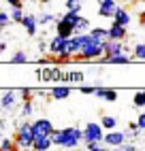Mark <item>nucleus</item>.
<instances>
[{
  "mask_svg": "<svg viewBox=\"0 0 145 151\" xmlns=\"http://www.w3.org/2000/svg\"><path fill=\"white\" fill-rule=\"evenodd\" d=\"M54 147V138H51V134H47V136H36L34 138V145H32V149H36V151H47V149H51Z\"/></svg>",
  "mask_w": 145,
  "mask_h": 151,
  "instance_id": "15",
  "label": "nucleus"
},
{
  "mask_svg": "<svg viewBox=\"0 0 145 151\" xmlns=\"http://www.w3.org/2000/svg\"><path fill=\"white\" fill-rule=\"evenodd\" d=\"M143 92H145V89H143Z\"/></svg>",
  "mask_w": 145,
  "mask_h": 151,
  "instance_id": "43",
  "label": "nucleus"
},
{
  "mask_svg": "<svg viewBox=\"0 0 145 151\" xmlns=\"http://www.w3.org/2000/svg\"><path fill=\"white\" fill-rule=\"evenodd\" d=\"M66 38H68V36H62V34H58V32H56V36L49 41V53H51V55H60L62 51H64Z\"/></svg>",
  "mask_w": 145,
  "mask_h": 151,
  "instance_id": "12",
  "label": "nucleus"
},
{
  "mask_svg": "<svg viewBox=\"0 0 145 151\" xmlns=\"http://www.w3.org/2000/svg\"><path fill=\"white\" fill-rule=\"evenodd\" d=\"M68 96H70V87H68V83L58 85V87L51 89V98H54V100H66Z\"/></svg>",
  "mask_w": 145,
  "mask_h": 151,
  "instance_id": "18",
  "label": "nucleus"
},
{
  "mask_svg": "<svg viewBox=\"0 0 145 151\" xmlns=\"http://www.w3.org/2000/svg\"><path fill=\"white\" fill-rule=\"evenodd\" d=\"M9 149H17L15 147V138L11 140V138H2L0 140V151H9Z\"/></svg>",
  "mask_w": 145,
  "mask_h": 151,
  "instance_id": "30",
  "label": "nucleus"
},
{
  "mask_svg": "<svg viewBox=\"0 0 145 151\" xmlns=\"http://www.w3.org/2000/svg\"><path fill=\"white\" fill-rule=\"evenodd\" d=\"M4 49H7V43L2 41V38H0V53H2V51H4Z\"/></svg>",
  "mask_w": 145,
  "mask_h": 151,
  "instance_id": "39",
  "label": "nucleus"
},
{
  "mask_svg": "<svg viewBox=\"0 0 145 151\" xmlns=\"http://www.w3.org/2000/svg\"><path fill=\"white\" fill-rule=\"evenodd\" d=\"M105 55V43L102 41H96V38H92L90 43H86L83 47L79 49L77 53V60H83V62H88V60H98Z\"/></svg>",
  "mask_w": 145,
  "mask_h": 151,
  "instance_id": "2",
  "label": "nucleus"
},
{
  "mask_svg": "<svg viewBox=\"0 0 145 151\" xmlns=\"http://www.w3.org/2000/svg\"><path fill=\"white\" fill-rule=\"evenodd\" d=\"M132 104H134V106H139V109H145V92H143V89L132 96Z\"/></svg>",
  "mask_w": 145,
  "mask_h": 151,
  "instance_id": "27",
  "label": "nucleus"
},
{
  "mask_svg": "<svg viewBox=\"0 0 145 151\" xmlns=\"http://www.w3.org/2000/svg\"><path fill=\"white\" fill-rule=\"evenodd\" d=\"M94 96H96V98H102V100H107V102H115V100H117V92H115V89L102 87V85H96Z\"/></svg>",
  "mask_w": 145,
  "mask_h": 151,
  "instance_id": "13",
  "label": "nucleus"
},
{
  "mask_svg": "<svg viewBox=\"0 0 145 151\" xmlns=\"http://www.w3.org/2000/svg\"><path fill=\"white\" fill-rule=\"evenodd\" d=\"M86 81V75L81 73V70H72V73H64V77H62V83H77L81 85Z\"/></svg>",
  "mask_w": 145,
  "mask_h": 151,
  "instance_id": "17",
  "label": "nucleus"
},
{
  "mask_svg": "<svg viewBox=\"0 0 145 151\" xmlns=\"http://www.w3.org/2000/svg\"><path fill=\"white\" fill-rule=\"evenodd\" d=\"M24 6H11V19L17 24H22V19H24Z\"/></svg>",
  "mask_w": 145,
  "mask_h": 151,
  "instance_id": "25",
  "label": "nucleus"
},
{
  "mask_svg": "<svg viewBox=\"0 0 145 151\" xmlns=\"http://www.w3.org/2000/svg\"><path fill=\"white\" fill-rule=\"evenodd\" d=\"M117 53H128V47L122 41H115V38H107L105 41V58L117 55Z\"/></svg>",
  "mask_w": 145,
  "mask_h": 151,
  "instance_id": "7",
  "label": "nucleus"
},
{
  "mask_svg": "<svg viewBox=\"0 0 145 151\" xmlns=\"http://www.w3.org/2000/svg\"><path fill=\"white\" fill-rule=\"evenodd\" d=\"M132 58H134V60H141V62H145V43L134 45V49H132Z\"/></svg>",
  "mask_w": 145,
  "mask_h": 151,
  "instance_id": "24",
  "label": "nucleus"
},
{
  "mask_svg": "<svg viewBox=\"0 0 145 151\" xmlns=\"http://www.w3.org/2000/svg\"><path fill=\"white\" fill-rule=\"evenodd\" d=\"M7 4H9V6H24L22 0H7Z\"/></svg>",
  "mask_w": 145,
  "mask_h": 151,
  "instance_id": "38",
  "label": "nucleus"
},
{
  "mask_svg": "<svg viewBox=\"0 0 145 151\" xmlns=\"http://www.w3.org/2000/svg\"><path fill=\"white\" fill-rule=\"evenodd\" d=\"M94 89H96V83H94V85H90V87H88V85H81V87H79V92H81V94H94Z\"/></svg>",
  "mask_w": 145,
  "mask_h": 151,
  "instance_id": "33",
  "label": "nucleus"
},
{
  "mask_svg": "<svg viewBox=\"0 0 145 151\" xmlns=\"http://www.w3.org/2000/svg\"><path fill=\"white\" fill-rule=\"evenodd\" d=\"M90 34L92 36H94L96 38V41H102V43H105L107 41V38H109V28H90Z\"/></svg>",
  "mask_w": 145,
  "mask_h": 151,
  "instance_id": "22",
  "label": "nucleus"
},
{
  "mask_svg": "<svg viewBox=\"0 0 145 151\" xmlns=\"http://www.w3.org/2000/svg\"><path fill=\"white\" fill-rule=\"evenodd\" d=\"M126 138H130V132L126 130V132H124V130H109V132L105 134V140H102V143H107V147H120V145H124L126 143Z\"/></svg>",
  "mask_w": 145,
  "mask_h": 151,
  "instance_id": "5",
  "label": "nucleus"
},
{
  "mask_svg": "<svg viewBox=\"0 0 145 151\" xmlns=\"http://www.w3.org/2000/svg\"><path fill=\"white\" fill-rule=\"evenodd\" d=\"M117 2L115 0H102V2H98V15L105 17V19H113L117 13Z\"/></svg>",
  "mask_w": 145,
  "mask_h": 151,
  "instance_id": "8",
  "label": "nucleus"
},
{
  "mask_svg": "<svg viewBox=\"0 0 145 151\" xmlns=\"http://www.w3.org/2000/svg\"><path fill=\"white\" fill-rule=\"evenodd\" d=\"M62 77H64V73H62L58 66L43 68L38 73V79H43V81H54V83H62Z\"/></svg>",
  "mask_w": 145,
  "mask_h": 151,
  "instance_id": "9",
  "label": "nucleus"
},
{
  "mask_svg": "<svg viewBox=\"0 0 145 151\" xmlns=\"http://www.w3.org/2000/svg\"><path fill=\"white\" fill-rule=\"evenodd\" d=\"M105 126L102 124H94V122H90V124H86V128H83V143H102L105 140Z\"/></svg>",
  "mask_w": 145,
  "mask_h": 151,
  "instance_id": "4",
  "label": "nucleus"
},
{
  "mask_svg": "<svg viewBox=\"0 0 145 151\" xmlns=\"http://www.w3.org/2000/svg\"><path fill=\"white\" fill-rule=\"evenodd\" d=\"M117 149H122V151H134L137 147H134V145H130V143H124V145H120Z\"/></svg>",
  "mask_w": 145,
  "mask_h": 151,
  "instance_id": "36",
  "label": "nucleus"
},
{
  "mask_svg": "<svg viewBox=\"0 0 145 151\" xmlns=\"http://www.w3.org/2000/svg\"><path fill=\"white\" fill-rule=\"evenodd\" d=\"M126 34H128L126 26H120V24H115V22L109 26V38H115V41H124V38H126Z\"/></svg>",
  "mask_w": 145,
  "mask_h": 151,
  "instance_id": "14",
  "label": "nucleus"
},
{
  "mask_svg": "<svg viewBox=\"0 0 145 151\" xmlns=\"http://www.w3.org/2000/svg\"><path fill=\"white\" fill-rule=\"evenodd\" d=\"M15 102H17V92H4L0 96V109H4V111L13 109Z\"/></svg>",
  "mask_w": 145,
  "mask_h": 151,
  "instance_id": "16",
  "label": "nucleus"
},
{
  "mask_svg": "<svg viewBox=\"0 0 145 151\" xmlns=\"http://www.w3.org/2000/svg\"><path fill=\"white\" fill-rule=\"evenodd\" d=\"M56 32L62 34V36H72L75 34V22H72V19H66V17L56 19Z\"/></svg>",
  "mask_w": 145,
  "mask_h": 151,
  "instance_id": "10",
  "label": "nucleus"
},
{
  "mask_svg": "<svg viewBox=\"0 0 145 151\" xmlns=\"http://www.w3.org/2000/svg\"><path fill=\"white\" fill-rule=\"evenodd\" d=\"M141 2H145V0H141Z\"/></svg>",
  "mask_w": 145,
  "mask_h": 151,
  "instance_id": "42",
  "label": "nucleus"
},
{
  "mask_svg": "<svg viewBox=\"0 0 145 151\" xmlns=\"http://www.w3.org/2000/svg\"><path fill=\"white\" fill-rule=\"evenodd\" d=\"M54 124L49 122V119H45V117H41V119H36V122L32 124V132H34V138L36 136H47V134H54Z\"/></svg>",
  "mask_w": 145,
  "mask_h": 151,
  "instance_id": "6",
  "label": "nucleus"
},
{
  "mask_svg": "<svg viewBox=\"0 0 145 151\" xmlns=\"http://www.w3.org/2000/svg\"><path fill=\"white\" fill-rule=\"evenodd\" d=\"M96 2H102V0H96Z\"/></svg>",
  "mask_w": 145,
  "mask_h": 151,
  "instance_id": "41",
  "label": "nucleus"
},
{
  "mask_svg": "<svg viewBox=\"0 0 145 151\" xmlns=\"http://www.w3.org/2000/svg\"><path fill=\"white\" fill-rule=\"evenodd\" d=\"M54 22H56V15H51V13H41L38 15V24L43 26V28L49 26V24H54Z\"/></svg>",
  "mask_w": 145,
  "mask_h": 151,
  "instance_id": "28",
  "label": "nucleus"
},
{
  "mask_svg": "<svg viewBox=\"0 0 145 151\" xmlns=\"http://www.w3.org/2000/svg\"><path fill=\"white\" fill-rule=\"evenodd\" d=\"M81 4H83V0H66V9H72V11H81Z\"/></svg>",
  "mask_w": 145,
  "mask_h": 151,
  "instance_id": "32",
  "label": "nucleus"
},
{
  "mask_svg": "<svg viewBox=\"0 0 145 151\" xmlns=\"http://www.w3.org/2000/svg\"><path fill=\"white\" fill-rule=\"evenodd\" d=\"M86 149H90V151H100L102 145L98 143V140H96V143H86Z\"/></svg>",
  "mask_w": 145,
  "mask_h": 151,
  "instance_id": "34",
  "label": "nucleus"
},
{
  "mask_svg": "<svg viewBox=\"0 0 145 151\" xmlns=\"http://www.w3.org/2000/svg\"><path fill=\"white\" fill-rule=\"evenodd\" d=\"M137 122H139V128H141V130H145V111L139 115V119H137Z\"/></svg>",
  "mask_w": 145,
  "mask_h": 151,
  "instance_id": "37",
  "label": "nucleus"
},
{
  "mask_svg": "<svg viewBox=\"0 0 145 151\" xmlns=\"http://www.w3.org/2000/svg\"><path fill=\"white\" fill-rule=\"evenodd\" d=\"M9 62H11V64H26L28 62V55H26V51H15Z\"/></svg>",
  "mask_w": 145,
  "mask_h": 151,
  "instance_id": "26",
  "label": "nucleus"
},
{
  "mask_svg": "<svg viewBox=\"0 0 145 151\" xmlns=\"http://www.w3.org/2000/svg\"><path fill=\"white\" fill-rule=\"evenodd\" d=\"M22 26H24V30H26V34L28 36H36V30H38V17H34V15H24V19H22Z\"/></svg>",
  "mask_w": 145,
  "mask_h": 151,
  "instance_id": "11",
  "label": "nucleus"
},
{
  "mask_svg": "<svg viewBox=\"0 0 145 151\" xmlns=\"http://www.w3.org/2000/svg\"><path fill=\"white\" fill-rule=\"evenodd\" d=\"M100 62H109V64H130L132 58H128V53H117V55H111V58H100Z\"/></svg>",
  "mask_w": 145,
  "mask_h": 151,
  "instance_id": "19",
  "label": "nucleus"
},
{
  "mask_svg": "<svg viewBox=\"0 0 145 151\" xmlns=\"http://www.w3.org/2000/svg\"><path fill=\"white\" fill-rule=\"evenodd\" d=\"M34 113V104L32 100H24V106H22V117H30Z\"/></svg>",
  "mask_w": 145,
  "mask_h": 151,
  "instance_id": "29",
  "label": "nucleus"
},
{
  "mask_svg": "<svg viewBox=\"0 0 145 151\" xmlns=\"http://www.w3.org/2000/svg\"><path fill=\"white\" fill-rule=\"evenodd\" d=\"M19 96H22L24 100H30V96H32V92H30V89L26 87V89H19Z\"/></svg>",
  "mask_w": 145,
  "mask_h": 151,
  "instance_id": "35",
  "label": "nucleus"
},
{
  "mask_svg": "<svg viewBox=\"0 0 145 151\" xmlns=\"http://www.w3.org/2000/svg\"><path fill=\"white\" fill-rule=\"evenodd\" d=\"M54 147H62V149H75L83 143V130H79L75 126L62 128V130H54Z\"/></svg>",
  "mask_w": 145,
  "mask_h": 151,
  "instance_id": "1",
  "label": "nucleus"
},
{
  "mask_svg": "<svg viewBox=\"0 0 145 151\" xmlns=\"http://www.w3.org/2000/svg\"><path fill=\"white\" fill-rule=\"evenodd\" d=\"M113 22H115V24H120V26H126L128 28V24L132 22V17H130V13L126 11V9H117V13H115V17H113Z\"/></svg>",
  "mask_w": 145,
  "mask_h": 151,
  "instance_id": "20",
  "label": "nucleus"
},
{
  "mask_svg": "<svg viewBox=\"0 0 145 151\" xmlns=\"http://www.w3.org/2000/svg\"><path fill=\"white\" fill-rule=\"evenodd\" d=\"M90 28H92V24H90V19H86V17H77L75 19V34L77 32H90Z\"/></svg>",
  "mask_w": 145,
  "mask_h": 151,
  "instance_id": "21",
  "label": "nucleus"
},
{
  "mask_svg": "<svg viewBox=\"0 0 145 151\" xmlns=\"http://www.w3.org/2000/svg\"><path fill=\"white\" fill-rule=\"evenodd\" d=\"M9 22H13V19H11V13L0 11V30H4V28L9 26Z\"/></svg>",
  "mask_w": 145,
  "mask_h": 151,
  "instance_id": "31",
  "label": "nucleus"
},
{
  "mask_svg": "<svg viewBox=\"0 0 145 151\" xmlns=\"http://www.w3.org/2000/svg\"><path fill=\"white\" fill-rule=\"evenodd\" d=\"M38 2H41V4H47V2H51V0H38Z\"/></svg>",
  "mask_w": 145,
  "mask_h": 151,
  "instance_id": "40",
  "label": "nucleus"
},
{
  "mask_svg": "<svg viewBox=\"0 0 145 151\" xmlns=\"http://www.w3.org/2000/svg\"><path fill=\"white\" fill-rule=\"evenodd\" d=\"M34 145V132H32V124H19L17 132H15V147L17 149H32Z\"/></svg>",
  "mask_w": 145,
  "mask_h": 151,
  "instance_id": "3",
  "label": "nucleus"
},
{
  "mask_svg": "<svg viewBox=\"0 0 145 151\" xmlns=\"http://www.w3.org/2000/svg\"><path fill=\"white\" fill-rule=\"evenodd\" d=\"M100 124L105 126V130H115V128H117V117H113V115H102Z\"/></svg>",
  "mask_w": 145,
  "mask_h": 151,
  "instance_id": "23",
  "label": "nucleus"
}]
</instances>
